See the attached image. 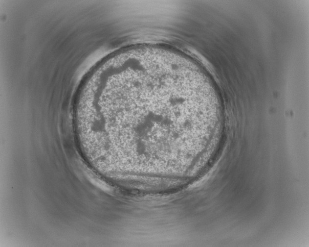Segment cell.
Returning <instances> with one entry per match:
<instances>
[{
	"label": "cell",
	"mask_w": 309,
	"mask_h": 247,
	"mask_svg": "<svg viewBox=\"0 0 309 247\" xmlns=\"http://www.w3.org/2000/svg\"><path fill=\"white\" fill-rule=\"evenodd\" d=\"M193 82L170 67L120 70L92 95L78 129L94 154L118 168L178 162L184 135L200 125Z\"/></svg>",
	"instance_id": "cell-1"
}]
</instances>
